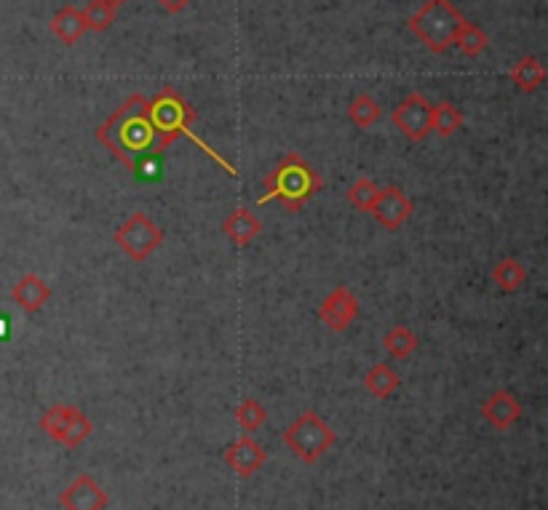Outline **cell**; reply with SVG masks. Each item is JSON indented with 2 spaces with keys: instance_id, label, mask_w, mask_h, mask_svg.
I'll return each instance as SVG.
<instances>
[{
  "instance_id": "30bf717a",
  "label": "cell",
  "mask_w": 548,
  "mask_h": 510,
  "mask_svg": "<svg viewBox=\"0 0 548 510\" xmlns=\"http://www.w3.org/2000/svg\"><path fill=\"white\" fill-rule=\"evenodd\" d=\"M359 297L348 289V286H335L327 294V300L321 302L319 321L327 326L329 332L343 334L351 329V324L359 316Z\"/></svg>"
},
{
  "instance_id": "4316f807",
  "label": "cell",
  "mask_w": 548,
  "mask_h": 510,
  "mask_svg": "<svg viewBox=\"0 0 548 510\" xmlns=\"http://www.w3.org/2000/svg\"><path fill=\"white\" fill-rule=\"evenodd\" d=\"M156 3L166 11V14H180V11L188 9L193 0H156Z\"/></svg>"
},
{
  "instance_id": "7402d4cb",
  "label": "cell",
  "mask_w": 548,
  "mask_h": 510,
  "mask_svg": "<svg viewBox=\"0 0 548 510\" xmlns=\"http://www.w3.org/2000/svg\"><path fill=\"white\" fill-rule=\"evenodd\" d=\"M118 9L121 6L113 3V0H91L86 9H81L86 30H91V33H107L113 27Z\"/></svg>"
},
{
  "instance_id": "cb8c5ba5",
  "label": "cell",
  "mask_w": 548,
  "mask_h": 510,
  "mask_svg": "<svg viewBox=\"0 0 548 510\" xmlns=\"http://www.w3.org/2000/svg\"><path fill=\"white\" fill-rule=\"evenodd\" d=\"M236 422L238 428L244 430V436H252L268 422V409L257 398H244L241 406H236Z\"/></svg>"
},
{
  "instance_id": "3957f363",
  "label": "cell",
  "mask_w": 548,
  "mask_h": 510,
  "mask_svg": "<svg viewBox=\"0 0 548 510\" xmlns=\"http://www.w3.org/2000/svg\"><path fill=\"white\" fill-rule=\"evenodd\" d=\"M463 22H466V17L452 6V0H426L409 17L407 27L409 33L415 35L428 51L447 54L452 49V41H455V35L463 27Z\"/></svg>"
},
{
  "instance_id": "484cf974",
  "label": "cell",
  "mask_w": 548,
  "mask_h": 510,
  "mask_svg": "<svg viewBox=\"0 0 548 510\" xmlns=\"http://www.w3.org/2000/svg\"><path fill=\"white\" fill-rule=\"evenodd\" d=\"M377 195H380V185H375L369 177H359L356 182H353L351 187H348V193H345V198H348V203H351L353 209L359 211H372V206H375Z\"/></svg>"
},
{
  "instance_id": "2e32d148",
  "label": "cell",
  "mask_w": 548,
  "mask_h": 510,
  "mask_svg": "<svg viewBox=\"0 0 548 510\" xmlns=\"http://www.w3.org/2000/svg\"><path fill=\"white\" fill-rule=\"evenodd\" d=\"M49 30L51 35H54L57 41L65 43V46H75L83 35L89 33V30H86V22H83V14L75 9V6H62V9L51 17Z\"/></svg>"
},
{
  "instance_id": "5bb4252c",
  "label": "cell",
  "mask_w": 548,
  "mask_h": 510,
  "mask_svg": "<svg viewBox=\"0 0 548 510\" xmlns=\"http://www.w3.org/2000/svg\"><path fill=\"white\" fill-rule=\"evenodd\" d=\"M11 300L17 302V308L27 316H35L46 308V302L51 300V286L35 273H25L17 284L11 286Z\"/></svg>"
},
{
  "instance_id": "44dd1931",
  "label": "cell",
  "mask_w": 548,
  "mask_h": 510,
  "mask_svg": "<svg viewBox=\"0 0 548 510\" xmlns=\"http://www.w3.org/2000/svg\"><path fill=\"white\" fill-rule=\"evenodd\" d=\"M463 129V113L452 102H439L431 105V134L442 139L455 137Z\"/></svg>"
},
{
  "instance_id": "83f0119b",
  "label": "cell",
  "mask_w": 548,
  "mask_h": 510,
  "mask_svg": "<svg viewBox=\"0 0 548 510\" xmlns=\"http://www.w3.org/2000/svg\"><path fill=\"white\" fill-rule=\"evenodd\" d=\"M113 3H118V6H123V3H126V0H113Z\"/></svg>"
},
{
  "instance_id": "ba28073f",
  "label": "cell",
  "mask_w": 548,
  "mask_h": 510,
  "mask_svg": "<svg viewBox=\"0 0 548 510\" xmlns=\"http://www.w3.org/2000/svg\"><path fill=\"white\" fill-rule=\"evenodd\" d=\"M391 123L409 139V142H423L431 137V102L426 94L412 91L393 107Z\"/></svg>"
},
{
  "instance_id": "6da1fadb",
  "label": "cell",
  "mask_w": 548,
  "mask_h": 510,
  "mask_svg": "<svg viewBox=\"0 0 548 510\" xmlns=\"http://www.w3.org/2000/svg\"><path fill=\"white\" fill-rule=\"evenodd\" d=\"M97 142L110 150L126 169L140 177L145 158L156 150V131L148 115V97L131 94L110 118L97 129Z\"/></svg>"
},
{
  "instance_id": "9c48e42d",
  "label": "cell",
  "mask_w": 548,
  "mask_h": 510,
  "mask_svg": "<svg viewBox=\"0 0 548 510\" xmlns=\"http://www.w3.org/2000/svg\"><path fill=\"white\" fill-rule=\"evenodd\" d=\"M375 222L388 233H396L399 227H404L409 222V217L415 214V203L409 198L401 187L388 185L380 187V195H377L375 206L369 211Z\"/></svg>"
},
{
  "instance_id": "d6986e66",
  "label": "cell",
  "mask_w": 548,
  "mask_h": 510,
  "mask_svg": "<svg viewBox=\"0 0 548 510\" xmlns=\"http://www.w3.org/2000/svg\"><path fill=\"white\" fill-rule=\"evenodd\" d=\"M418 345H420L418 334L412 332L407 324L391 326V329L383 334L385 353H388L391 358H396V361H404V358L412 356V353L418 350Z\"/></svg>"
},
{
  "instance_id": "9a60e30c",
  "label": "cell",
  "mask_w": 548,
  "mask_h": 510,
  "mask_svg": "<svg viewBox=\"0 0 548 510\" xmlns=\"http://www.w3.org/2000/svg\"><path fill=\"white\" fill-rule=\"evenodd\" d=\"M222 233L228 235V241L233 246L244 249V246H249L262 233V222L252 209L238 206V209H233L228 217L222 219Z\"/></svg>"
},
{
  "instance_id": "277c9868",
  "label": "cell",
  "mask_w": 548,
  "mask_h": 510,
  "mask_svg": "<svg viewBox=\"0 0 548 510\" xmlns=\"http://www.w3.org/2000/svg\"><path fill=\"white\" fill-rule=\"evenodd\" d=\"M148 115L156 131V153L172 147L182 134H193L190 129L196 123V110L174 86H164L156 97L148 99Z\"/></svg>"
},
{
  "instance_id": "8fae6325",
  "label": "cell",
  "mask_w": 548,
  "mask_h": 510,
  "mask_svg": "<svg viewBox=\"0 0 548 510\" xmlns=\"http://www.w3.org/2000/svg\"><path fill=\"white\" fill-rule=\"evenodd\" d=\"M57 502L65 510H107L110 494L99 486L91 473H78L70 484L59 492Z\"/></svg>"
},
{
  "instance_id": "4fadbf2b",
  "label": "cell",
  "mask_w": 548,
  "mask_h": 510,
  "mask_svg": "<svg viewBox=\"0 0 548 510\" xmlns=\"http://www.w3.org/2000/svg\"><path fill=\"white\" fill-rule=\"evenodd\" d=\"M482 417L495 430H508L522 420V404H519V398L511 390L498 388L482 404Z\"/></svg>"
},
{
  "instance_id": "8992f818",
  "label": "cell",
  "mask_w": 548,
  "mask_h": 510,
  "mask_svg": "<svg viewBox=\"0 0 548 510\" xmlns=\"http://www.w3.org/2000/svg\"><path fill=\"white\" fill-rule=\"evenodd\" d=\"M115 246L129 257L131 262H145L164 243V230L145 214L134 211L115 227Z\"/></svg>"
},
{
  "instance_id": "7a4b0ae2",
  "label": "cell",
  "mask_w": 548,
  "mask_h": 510,
  "mask_svg": "<svg viewBox=\"0 0 548 510\" xmlns=\"http://www.w3.org/2000/svg\"><path fill=\"white\" fill-rule=\"evenodd\" d=\"M321 187H324V179H321L319 171L313 169L300 153H287L265 174V179H262L265 193L260 195L257 203L265 206L270 201H279L289 214H297V211H303V206L311 201L313 195L321 193Z\"/></svg>"
},
{
  "instance_id": "5b68a950",
  "label": "cell",
  "mask_w": 548,
  "mask_h": 510,
  "mask_svg": "<svg viewBox=\"0 0 548 510\" xmlns=\"http://www.w3.org/2000/svg\"><path fill=\"white\" fill-rule=\"evenodd\" d=\"M284 446L305 465H316L324 454L337 444L335 430L329 422L313 409H305L287 430H284Z\"/></svg>"
},
{
  "instance_id": "603a6c76",
  "label": "cell",
  "mask_w": 548,
  "mask_h": 510,
  "mask_svg": "<svg viewBox=\"0 0 548 510\" xmlns=\"http://www.w3.org/2000/svg\"><path fill=\"white\" fill-rule=\"evenodd\" d=\"M452 46H458L460 54H466V57H479L487 46H490V38H487V33H484L482 27H476L474 22H463V27L458 30V35H455V41H452Z\"/></svg>"
},
{
  "instance_id": "52a82bcc",
  "label": "cell",
  "mask_w": 548,
  "mask_h": 510,
  "mask_svg": "<svg viewBox=\"0 0 548 510\" xmlns=\"http://www.w3.org/2000/svg\"><path fill=\"white\" fill-rule=\"evenodd\" d=\"M38 428L65 449H78L94 433V422L73 404H54L41 414Z\"/></svg>"
},
{
  "instance_id": "7c38bea8",
  "label": "cell",
  "mask_w": 548,
  "mask_h": 510,
  "mask_svg": "<svg viewBox=\"0 0 548 510\" xmlns=\"http://www.w3.org/2000/svg\"><path fill=\"white\" fill-rule=\"evenodd\" d=\"M222 460L228 462L230 468L236 470L238 478H252L254 473H257L262 465H265V460H268V452H265L260 441H254L252 436H241V438H236V441H233L228 449H225Z\"/></svg>"
},
{
  "instance_id": "e0dca14e",
  "label": "cell",
  "mask_w": 548,
  "mask_h": 510,
  "mask_svg": "<svg viewBox=\"0 0 548 510\" xmlns=\"http://www.w3.org/2000/svg\"><path fill=\"white\" fill-rule=\"evenodd\" d=\"M361 385H364V390H367L369 396L377 398V401H385V398H391L393 393L399 390L401 380L391 364H375L369 366Z\"/></svg>"
},
{
  "instance_id": "d4e9b609",
  "label": "cell",
  "mask_w": 548,
  "mask_h": 510,
  "mask_svg": "<svg viewBox=\"0 0 548 510\" xmlns=\"http://www.w3.org/2000/svg\"><path fill=\"white\" fill-rule=\"evenodd\" d=\"M380 115H383V110L377 105V99L369 97V94H356L351 105H348V118L359 129H372L380 121Z\"/></svg>"
},
{
  "instance_id": "ffe728a7",
  "label": "cell",
  "mask_w": 548,
  "mask_h": 510,
  "mask_svg": "<svg viewBox=\"0 0 548 510\" xmlns=\"http://www.w3.org/2000/svg\"><path fill=\"white\" fill-rule=\"evenodd\" d=\"M511 81H514V86L519 91H538L543 83H546V70H543V65H540L538 57H522L519 62H516L514 67H511Z\"/></svg>"
},
{
  "instance_id": "ac0fdd59",
  "label": "cell",
  "mask_w": 548,
  "mask_h": 510,
  "mask_svg": "<svg viewBox=\"0 0 548 510\" xmlns=\"http://www.w3.org/2000/svg\"><path fill=\"white\" fill-rule=\"evenodd\" d=\"M492 284L498 286L503 294H514L519 292L527 281V268L516 257H503V260L492 268L490 273Z\"/></svg>"
}]
</instances>
